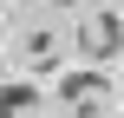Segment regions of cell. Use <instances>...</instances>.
Masks as SVG:
<instances>
[{
    "instance_id": "cell-5",
    "label": "cell",
    "mask_w": 124,
    "mask_h": 118,
    "mask_svg": "<svg viewBox=\"0 0 124 118\" xmlns=\"http://www.w3.org/2000/svg\"><path fill=\"white\" fill-rule=\"evenodd\" d=\"M52 7H72V0H52Z\"/></svg>"
},
{
    "instance_id": "cell-3",
    "label": "cell",
    "mask_w": 124,
    "mask_h": 118,
    "mask_svg": "<svg viewBox=\"0 0 124 118\" xmlns=\"http://www.w3.org/2000/svg\"><path fill=\"white\" fill-rule=\"evenodd\" d=\"M20 59L39 66V72H52V66L65 59V33H59V26H33V33L20 39Z\"/></svg>"
},
{
    "instance_id": "cell-4",
    "label": "cell",
    "mask_w": 124,
    "mask_h": 118,
    "mask_svg": "<svg viewBox=\"0 0 124 118\" xmlns=\"http://www.w3.org/2000/svg\"><path fill=\"white\" fill-rule=\"evenodd\" d=\"M33 112H39V85L7 79V85H0V118H33Z\"/></svg>"
},
{
    "instance_id": "cell-2",
    "label": "cell",
    "mask_w": 124,
    "mask_h": 118,
    "mask_svg": "<svg viewBox=\"0 0 124 118\" xmlns=\"http://www.w3.org/2000/svg\"><path fill=\"white\" fill-rule=\"evenodd\" d=\"M78 53L92 59V66H105V59H118L124 53V13H111V7H92L85 20H78Z\"/></svg>"
},
{
    "instance_id": "cell-1",
    "label": "cell",
    "mask_w": 124,
    "mask_h": 118,
    "mask_svg": "<svg viewBox=\"0 0 124 118\" xmlns=\"http://www.w3.org/2000/svg\"><path fill=\"white\" fill-rule=\"evenodd\" d=\"M59 99H65L72 118H111V105H118V79H111L105 66H72V72L59 79Z\"/></svg>"
}]
</instances>
